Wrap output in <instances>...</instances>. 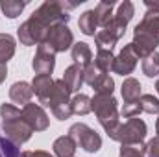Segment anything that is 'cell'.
<instances>
[{
    "mask_svg": "<svg viewBox=\"0 0 159 157\" xmlns=\"http://www.w3.org/2000/svg\"><path fill=\"white\" fill-rule=\"evenodd\" d=\"M156 133H157V137H159V118H157V122H156Z\"/></svg>",
    "mask_w": 159,
    "mask_h": 157,
    "instance_id": "37",
    "label": "cell"
},
{
    "mask_svg": "<svg viewBox=\"0 0 159 157\" xmlns=\"http://www.w3.org/2000/svg\"><path fill=\"white\" fill-rule=\"evenodd\" d=\"M52 87H54L52 76H48V74H35V78L32 81V89H34V94L37 96L41 105H48Z\"/></svg>",
    "mask_w": 159,
    "mask_h": 157,
    "instance_id": "11",
    "label": "cell"
},
{
    "mask_svg": "<svg viewBox=\"0 0 159 157\" xmlns=\"http://www.w3.org/2000/svg\"><path fill=\"white\" fill-rule=\"evenodd\" d=\"M0 157H26V155H24V152H20V148L17 144H13L6 137H0Z\"/></svg>",
    "mask_w": 159,
    "mask_h": 157,
    "instance_id": "28",
    "label": "cell"
},
{
    "mask_svg": "<svg viewBox=\"0 0 159 157\" xmlns=\"http://www.w3.org/2000/svg\"><path fill=\"white\" fill-rule=\"evenodd\" d=\"M0 118H2V131H4L7 141H11L17 146H20V144L30 141L34 129L22 118V113H20V109L17 105L2 104L0 105Z\"/></svg>",
    "mask_w": 159,
    "mask_h": 157,
    "instance_id": "1",
    "label": "cell"
},
{
    "mask_svg": "<svg viewBox=\"0 0 159 157\" xmlns=\"http://www.w3.org/2000/svg\"><path fill=\"white\" fill-rule=\"evenodd\" d=\"M76 148H78V144H76L74 139L69 137V135L57 137V139L54 141V144H52V150H54V155L56 157H74Z\"/></svg>",
    "mask_w": 159,
    "mask_h": 157,
    "instance_id": "14",
    "label": "cell"
},
{
    "mask_svg": "<svg viewBox=\"0 0 159 157\" xmlns=\"http://www.w3.org/2000/svg\"><path fill=\"white\" fill-rule=\"evenodd\" d=\"M70 89L67 87V83L63 79H54V87H52V92H50V100H48V105L52 115L57 118V120H69L72 117V111H70Z\"/></svg>",
    "mask_w": 159,
    "mask_h": 157,
    "instance_id": "4",
    "label": "cell"
},
{
    "mask_svg": "<svg viewBox=\"0 0 159 157\" xmlns=\"http://www.w3.org/2000/svg\"><path fill=\"white\" fill-rule=\"evenodd\" d=\"M137 56H135V52H133V48H131V44H126L122 50H120L119 56H115V61H113V72L115 74H120V76H126V78H129V74L135 70V67H137Z\"/></svg>",
    "mask_w": 159,
    "mask_h": 157,
    "instance_id": "10",
    "label": "cell"
},
{
    "mask_svg": "<svg viewBox=\"0 0 159 157\" xmlns=\"http://www.w3.org/2000/svg\"><path fill=\"white\" fill-rule=\"evenodd\" d=\"M113 61H115V56H113V50H106V48H96V56H94V65L100 72L104 74H109V70L113 69Z\"/></svg>",
    "mask_w": 159,
    "mask_h": 157,
    "instance_id": "19",
    "label": "cell"
},
{
    "mask_svg": "<svg viewBox=\"0 0 159 157\" xmlns=\"http://www.w3.org/2000/svg\"><path fill=\"white\" fill-rule=\"evenodd\" d=\"M78 28L83 35H96V28H98V20H96V13L94 9H87L80 15L78 19Z\"/></svg>",
    "mask_w": 159,
    "mask_h": 157,
    "instance_id": "18",
    "label": "cell"
},
{
    "mask_svg": "<svg viewBox=\"0 0 159 157\" xmlns=\"http://www.w3.org/2000/svg\"><path fill=\"white\" fill-rule=\"evenodd\" d=\"M148 128L144 124V120L133 117L128 118L124 124H119V128L109 135V139L117 141L120 144H128V146H141L144 144Z\"/></svg>",
    "mask_w": 159,
    "mask_h": 157,
    "instance_id": "3",
    "label": "cell"
},
{
    "mask_svg": "<svg viewBox=\"0 0 159 157\" xmlns=\"http://www.w3.org/2000/svg\"><path fill=\"white\" fill-rule=\"evenodd\" d=\"M141 83L139 79L135 78H124L122 81V87H120V92H122V98H124V104H133L141 98Z\"/></svg>",
    "mask_w": 159,
    "mask_h": 157,
    "instance_id": "16",
    "label": "cell"
},
{
    "mask_svg": "<svg viewBox=\"0 0 159 157\" xmlns=\"http://www.w3.org/2000/svg\"><path fill=\"white\" fill-rule=\"evenodd\" d=\"M15 48H17V43L13 39V35L0 34V63L7 65V61L15 56Z\"/></svg>",
    "mask_w": 159,
    "mask_h": 157,
    "instance_id": "20",
    "label": "cell"
},
{
    "mask_svg": "<svg viewBox=\"0 0 159 157\" xmlns=\"http://www.w3.org/2000/svg\"><path fill=\"white\" fill-rule=\"evenodd\" d=\"M139 28H143L144 32H148V34H152L154 37H157L159 39V11H146L144 13V17H143V20L137 24Z\"/></svg>",
    "mask_w": 159,
    "mask_h": 157,
    "instance_id": "22",
    "label": "cell"
},
{
    "mask_svg": "<svg viewBox=\"0 0 159 157\" xmlns=\"http://www.w3.org/2000/svg\"><path fill=\"white\" fill-rule=\"evenodd\" d=\"M70 56H72L74 65H80V67H87L89 63H93V50H91V46H89L87 43H83V41L72 44Z\"/></svg>",
    "mask_w": 159,
    "mask_h": 157,
    "instance_id": "15",
    "label": "cell"
},
{
    "mask_svg": "<svg viewBox=\"0 0 159 157\" xmlns=\"http://www.w3.org/2000/svg\"><path fill=\"white\" fill-rule=\"evenodd\" d=\"M143 72L148 78L159 76V52H154L152 56H148L146 59H143Z\"/></svg>",
    "mask_w": 159,
    "mask_h": 157,
    "instance_id": "26",
    "label": "cell"
},
{
    "mask_svg": "<svg viewBox=\"0 0 159 157\" xmlns=\"http://www.w3.org/2000/svg\"><path fill=\"white\" fill-rule=\"evenodd\" d=\"M133 15H135V6L129 0H124L122 4H119V9L115 13V17L120 19L122 22H126V24H129V20L133 19Z\"/></svg>",
    "mask_w": 159,
    "mask_h": 157,
    "instance_id": "29",
    "label": "cell"
},
{
    "mask_svg": "<svg viewBox=\"0 0 159 157\" xmlns=\"http://www.w3.org/2000/svg\"><path fill=\"white\" fill-rule=\"evenodd\" d=\"M70 111H72V115H78V117L89 115L93 111L91 98L87 94H83V92H78L74 98H70Z\"/></svg>",
    "mask_w": 159,
    "mask_h": 157,
    "instance_id": "21",
    "label": "cell"
},
{
    "mask_svg": "<svg viewBox=\"0 0 159 157\" xmlns=\"http://www.w3.org/2000/svg\"><path fill=\"white\" fill-rule=\"evenodd\" d=\"M113 7H115V0H102L96 4L94 7V13H96V20H98V26L102 28H107L109 22L113 20Z\"/></svg>",
    "mask_w": 159,
    "mask_h": 157,
    "instance_id": "17",
    "label": "cell"
},
{
    "mask_svg": "<svg viewBox=\"0 0 159 157\" xmlns=\"http://www.w3.org/2000/svg\"><path fill=\"white\" fill-rule=\"evenodd\" d=\"M102 74H104V72H100L94 63H89L87 67H83V83H87V85L93 87V83L100 78Z\"/></svg>",
    "mask_w": 159,
    "mask_h": 157,
    "instance_id": "31",
    "label": "cell"
},
{
    "mask_svg": "<svg viewBox=\"0 0 159 157\" xmlns=\"http://www.w3.org/2000/svg\"><path fill=\"white\" fill-rule=\"evenodd\" d=\"M129 44H131V48H133V52H135V56H137L139 59H146L148 56H152V54L156 52V48L159 46V39L154 37L152 34L144 32L143 28L135 26V30H133V39H131Z\"/></svg>",
    "mask_w": 159,
    "mask_h": 157,
    "instance_id": "7",
    "label": "cell"
},
{
    "mask_svg": "<svg viewBox=\"0 0 159 157\" xmlns=\"http://www.w3.org/2000/svg\"><path fill=\"white\" fill-rule=\"evenodd\" d=\"M69 137L74 139V142L80 148H83L87 154H96L102 148V137L87 124L83 122H76L70 126L69 129Z\"/></svg>",
    "mask_w": 159,
    "mask_h": 157,
    "instance_id": "5",
    "label": "cell"
},
{
    "mask_svg": "<svg viewBox=\"0 0 159 157\" xmlns=\"http://www.w3.org/2000/svg\"><path fill=\"white\" fill-rule=\"evenodd\" d=\"M63 81L67 83V87L72 91V92H78L80 89L83 87V67H80V65H70V67H67L65 69V72H63Z\"/></svg>",
    "mask_w": 159,
    "mask_h": 157,
    "instance_id": "13",
    "label": "cell"
},
{
    "mask_svg": "<svg viewBox=\"0 0 159 157\" xmlns=\"http://www.w3.org/2000/svg\"><path fill=\"white\" fill-rule=\"evenodd\" d=\"M93 91H94V94H100V96H113L115 79L111 78L109 74H102L100 78L93 83Z\"/></svg>",
    "mask_w": 159,
    "mask_h": 157,
    "instance_id": "23",
    "label": "cell"
},
{
    "mask_svg": "<svg viewBox=\"0 0 159 157\" xmlns=\"http://www.w3.org/2000/svg\"><path fill=\"white\" fill-rule=\"evenodd\" d=\"M94 43H96V48H106V50H113L115 44H117V37L107 32V30H100L96 32L94 35Z\"/></svg>",
    "mask_w": 159,
    "mask_h": 157,
    "instance_id": "25",
    "label": "cell"
},
{
    "mask_svg": "<svg viewBox=\"0 0 159 157\" xmlns=\"http://www.w3.org/2000/svg\"><path fill=\"white\" fill-rule=\"evenodd\" d=\"M139 104H141L143 113H148V115H159V98H156L154 94H141Z\"/></svg>",
    "mask_w": 159,
    "mask_h": 157,
    "instance_id": "27",
    "label": "cell"
},
{
    "mask_svg": "<svg viewBox=\"0 0 159 157\" xmlns=\"http://www.w3.org/2000/svg\"><path fill=\"white\" fill-rule=\"evenodd\" d=\"M144 6H146V9H150V11H159V2H150V0H146Z\"/></svg>",
    "mask_w": 159,
    "mask_h": 157,
    "instance_id": "36",
    "label": "cell"
},
{
    "mask_svg": "<svg viewBox=\"0 0 159 157\" xmlns=\"http://www.w3.org/2000/svg\"><path fill=\"white\" fill-rule=\"evenodd\" d=\"M20 113H22V118L30 124V128H32L34 131H44V129H48L50 118L46 115V111L43 109V105L30 102L28 105L20 107Z\"/></svg>",
    "mask_w": 159,
    "mask_h": 157,
    "instance_id": "9",
    "label": "cell"
},
{
    "mask_svg": "<svg viewBox=\"0 0 159 157\" xmlns=\"http://www.w3.org/2000/svg\"><path fill=\"white\" fill-rule=\"evenodd\" d=\"M91 107L94 111V115L98 118L100 126L104 128V131L107 135H111L120 124V111H119V102L115 100V96H100L94 94L91 98Z\"/></svg>",
    "mask_w": 159,
    "mask_h": 157,
    "instance_id": "2",
    "label": "cell"
},
{
    "mask_svg": "<svg viewBox=\"0 0 159 157\" xmlns=\"http://www.w3.org/2000/svg\"><path fill=\"white\" fill-rule=\"evenodd\" d=\"M44 44L54 52V54H59V52H65L69 48H72L74 44V35L70 32V28L67 24H56L48 30L46 34V39Z\"/></svg>",
    "mask_w": 159,
    "mask_h": 157,
    "instance_id": "6",
    "label": "cell"
},
{
    "mask_svg": "<svg viewBox=\"0 0 159 157\" xmlns=\"http://www.w3.org/2000/svg\"><path fill=\"white\" fill-rule=\"evenodd\" d=\"M146 157H159V137L157 135L146 142Z\"/></svg>",
    "mask_w": 159,
    "mask_h": 157,
    "instance_id": "33",
    "label": "cell"
},
{
    "mask_svg": "<svg viewBox=\"0 0 159 157\" xmlns=\"http://www.w3.org/2000/svg\"><path fill=\"white\" fill-rule=\"evenodd\" d=\"M26 4L28 2H20V0H0V9L7 19H17L24 11Z\"/></svg>",
    "mask_w": 159,
    "mask_h": 157,
    "instance_id": "24",
    "label": "cell"
},
{
    "mask_svg": "<svg viewBox=\"0 0 159 157\" xmlns=\"http://www.w3.org/2000/svg\"><path fill=\"white\" fill-rule=\"evenodd\" d=\"M26 157H56L52 155L50 152H44V150H34V152H24Z\"/></svg>",
    "mask_w": 159,
    "mask_h": 157,
    "instance_id": "34",
    "label": "cell"
},
{
    "mask_svg": "<svg viewBox=\"0 0 159 157\" xmlns=\"http://www.w3.org/2000/svg\"><path fill=\"white\" fill-rule=\"evenodd\" d=\"M156 91H157V94H159V79L156 81Z\"/></svg>",
    "mask_w": 159,
    "mask_h": 157,
    "instance_id": "38",
    "label": "cell"
},
{
    "mask_svg": "<svg viewBox=\"0 0 159 157\" xmlns=\"http://www.w3.org/2000/svg\"><path fill=\"white\" fill-rule=\"evenodd\" d=\"M32 96H34V89H32V83H28V81H15L9 87V98H11V102L19 104L20 107L28 105L32 102Z\"/></svg>",
    "mask_w": 159,
    "mask_h": 157,
    "instance_id": "12",
    "label": "cell"
},
{
    "mask_svg": "<svg viewBox=\"0 0 159 157\" xmlns=\"http://www.w3.org/2000/svg\"><path fill=\"white\" fill-rule=\"evenodd\" d=\"M139 113H143L139 100H137V102H133V104H124V105H122V109H120V115H122L124 118L139 117Z\"/></svg>",
    "mask_w": 159,
    "mask_h": 157,
    "instance_id": "32",
    "label": "cell"
},
{
    "mask_svg": "<svg viewBox=\"0 0 159 157\" xmlns=\"http://www.w3.org/2000/svg\"><path fill=\"white\" fill-rule=\"evenodd\" d=\"M7 78V67L4 63H0V85L4 83V79Z\"/></svg>",
    "mask_w": 159,
    "mask_h": 157,
    "instance_id": "35",
    "label": "cell"
},
{
    "mask_svg": "<svg viewBox=\"0 0 159 157\" xmlns=\"http://www.w3.org/2000/svg\"><path fill=\"white\" fill-rule=\"evenodd\" d=\"M32 69L35 74H48V76H52V72L56 69V54L44 43L37 44L35 56L32 59Z\"/></svg>",
    "mask_w": 159,
    "mask_h": 157,
    "instance_id": "8",
    "label": "cell"
},
{
    "mask_svg": "<svg viewBox=\"0 0 159 157\" xmlns=\"http://www.w3.org/2000/svg\"><path fill=\"white\" fill-rule=\"evenodd\" d=\"M119 157H146V144H141V146L120 144Z\"/></svg>",
    "mask_w": 159,
    "mask_h": 157,
    "instance_id": "30",
    "label": "cell"
}]
</instances>
